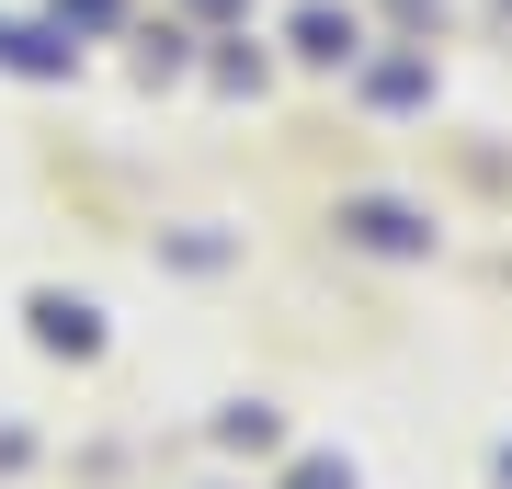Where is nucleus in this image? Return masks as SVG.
Listing matches in <instances>:
<instances>
[{"label":"nucleus","instance_id":"2","mask_svg":"<svg viewBox=\"0 0 512 489\" xmlns=\"http://www.w3.org/2000/svg\"><path fill=\"white\" fill-rule=\"evenodd\" d=\"M35 342H46V353H92L103 330H92V308H80V296H35Z\"/></svg>","mask_w":512,"mask_h":489},{"label":"nucleus","instance_id":"1","mask_svg":"<svg viewBox=\"0 0 512 489\" xmlns=\"http://www.w3.org/2000/svg\"><path fill=\"white\" fill-rule=\"evenodd\" d=\"M342 228L365 239V251H433V228H421L410 205H342Z\"/></svg>","mask_w":512,"mask_h":489},{"label":"nucleus","instance_id":"4","mask_svg":"<svg viewBox=\"0 0 512 489\" xmlns=\"http://www.w3.org/2000/svg\"><path fill=\"white\" fill-rule=\"evenodd\" d=\"M285 489H353V467H296Z\"/></svg>","mask_w":512,"mask_h":489},{"label":"nucleus","instance_id":"3","mask_svg":"<svg viewBox=\"0 0 512 489\" xmlns=\"http://www.w3.org/2000/svg\"><path fill=\"white\" fill-rule=\"evenodd\" d=\"M296 46H308V57H353L365 35H353V12H330V0H319V12H296Z\"/></svg>","mask_w":512,"mask_h":489}]
</instances>
